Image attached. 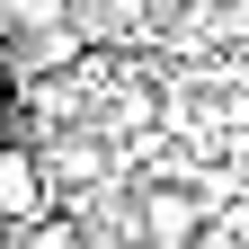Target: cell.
Instances as JSON below:
<instances>
[{
  "instance_id": "3957f363",
  "label": "cell",
  "mask_w": 249,
  "mask_h": 249,
  "mask_svg": "<svg viewBox=\"0 0 249 249\" xmlns=\"http://www.w3.org/2000/svg\"><path fill=\"white\" fill-rule=\"evenodd\" d=\"M18 249H89V231H80V213H71V205H53L45 223H27V231H18Z\"/></svg>"
},
{
  "instance_id": "8992f818",
  "label": "cell",
  "mask_w": 249,
  "mask_h": 249,
  "mask_svg": "<svg viewBox=\"0 0 249 249\" xmlns=\"http://www.w3.org/2000/svg\"><path fill=\"white\" fill-rule=\"evenodd\" d=\"M0 142H9V134H0Z\"/></svg>"
},
{
  "instance_id": "5b68a950",
  "label": "cell",
  "mask_w": 249,
  "mask_h": 249,
  "mask_svg": "<svg viewBox=\"0 0 249 249\" xmlns=\"http://www.w3.org/2000/svg\"><path fill=\"white\" fill-rule=\"evenodd\" d=\"M169 9H178V0H169Z\"/></svg>"
},
{
  "instance_id": "7a4b0ae2",
  "label": "cell",
  "mask_w": 249,
  "mask_h": 249,
  "mask_svg": "<svg viewBox=\"0 0 249 249\" xmlns=\"http://www.w3.org/2000/svg\"><path fill=\"white\" fill-rule=\"evenodd\" d=\"M62 196H53V169H45V151L36 142H0V213L27 231V223H45Z\"/></svg>"
},
{
  "instance_id": "6da1fadb",
  "label": "cell",
  "mask_w": 249,
  "mask_h": 249,
  "mask_svg": "<svg viewBox=\"0 0 249 249\" xmlns=\"http://www.w3.org/2000/svg\"><path fill=\"white\" fill-rule=\"evenodd\" d=\"M45 169H53V196H89V187L116 178V142L98 134V124H53V134H36Z\"/></svg>"
},
{
  "instance_id": "277c9868",
  "label": "cell",
  "mask_w": 249,
  "mask_h": 249,
  "mask_svg": "<svg viewBox=\"0 0 249 249\" xmlns=\"http://www.w3.org/2000/svg\"><path fill=\"white\" fill-rule=\"evenodd\" d=\"M9 107H18V71L0 62V116H9Z\"/></svg>"
}]
</instances>
